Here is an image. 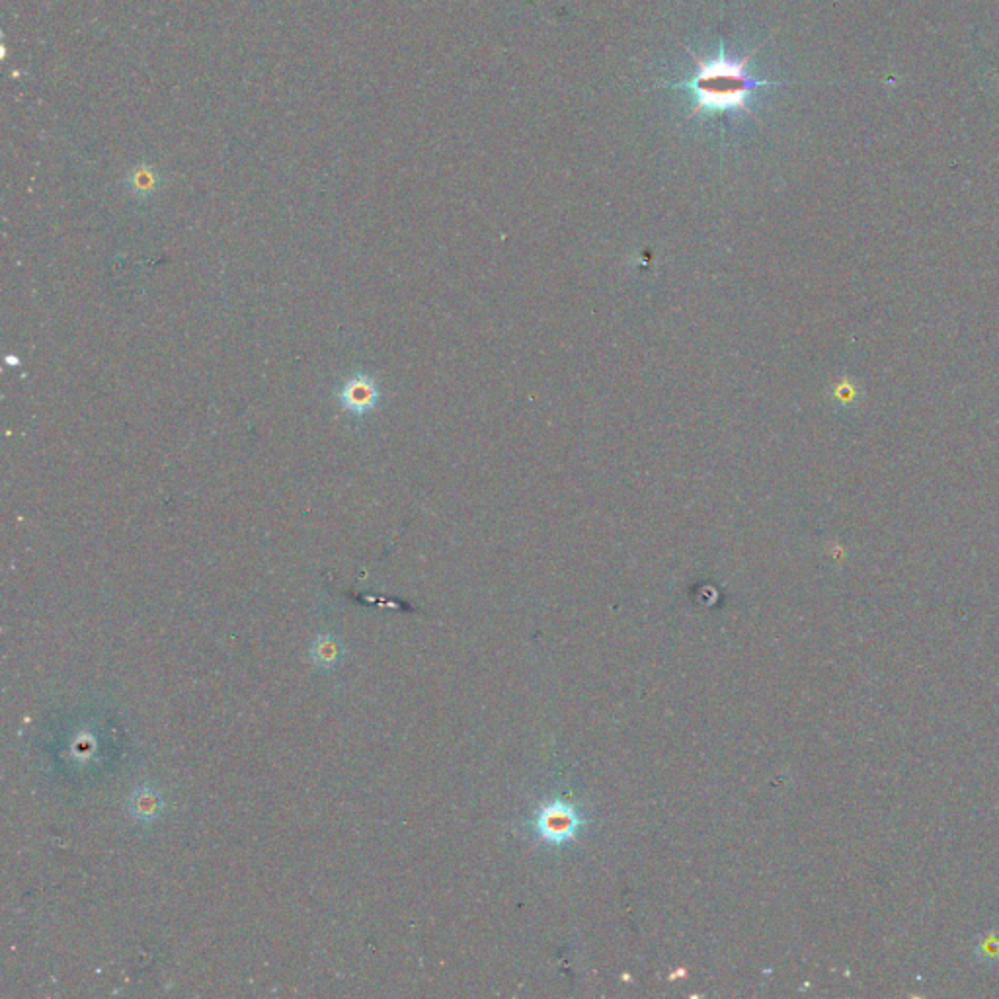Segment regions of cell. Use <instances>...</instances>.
Wrapping results in <instances>:
<instances>
[{
    "label": "cell",
    "instance_id": "1",
    "mask_svg": "<svg viewBox=\"0 0 999 999\" xmlns=\"http://www.w3.org/2000/svg\"><path fill=\"white\" fill-rule=\"evenodd\" d=\"M760 47H754L744 59H732L726 53L724 45H720L719 55L715 59H703L691 47H685V51L691 55L695 63V73L689 79L680 80L676 84H660V88L689 92L691 112L687 114V120L699 116L746 112L754 120L760 121L750 106L752 94L758 88H773L787 84L785 80H765L750 73L748 63L758 53Z\"/></svg>",
    "mask_w": 999,
    "mask_h": 999
},
{
    "label": "cell",
    "instance_id": "2",
    "mask_svg": "<svg viewBox=\"0 0 999 999\" xmlns=\"http://www.w3.org/2000/svg\"><path fill=\"white\" fill-rule=\"evenodd\" d=\"M535 826H537V832L541 834L543 840L551 841V843H564V841L574 838V834L580 826V820L570 806L553 802L539 812Z\"/></svg>",
    "mask_w": 999,
    "mask_h": 999
},
{
    "label": "cell",
    "instance_id": "3",
    "mask_svg": "<svg viewBox=\"0 0 999 999\" xmlns=\"http://www.w3.org/2000/svg\"><path fill=\"white\" fill-rule=\"evenodd\" d=\"M377 400H379V389H377L375 381L367 375H361V373L348 379L340 391L342 408L350 414H356V416L373 410Z\"/></svg>",
    "mask_w": 999,
    "mask_h": 999
},
{
    "label": "cell",
    "instance_id": "4",
    "mask_svg": "<svg viewBox=\"0 0 999 999\" xmlns=\"http://www.w3.org/2000/svg\"><path fill=\"white\" fill-rule=\"evenodd\" d=\"M980 951L984 953L986 959H999V939H994V937L988 939Z\"/></svg>",
    "mask_w": 999,
    "mask_h": 999
}]
</instances>
